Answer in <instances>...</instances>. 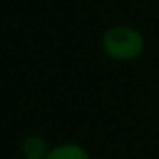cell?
<instances>
[{"label":"cell","instance_id":"cell-1","mask_svg":"<svg viewBox=\"0 0 159 159\" xmlns=\"http://www.w3.org/2000/svg\"><path fill=\"white\" fill-rule=\"evenodd\" d=\"M144 36L139 29L130 26L110 28L103 36V50L110 58L116 62L135 60L144 52Z\"/></svg>","mask_w":159,"mask_h":159},{"label":"cell","instance_id":"cell-3","mask_svg":"<svg viewBox=\"0 0 159 159\" xmlns=\"http://www.w3.org/2000/svg\"><path fill=\"white\" fill-rule=\"evenodd\" d=\"M46 159H91L86 147L75 142H65V144L55 145L50 149Z\"/></svg>","mask_w":159,"mask_h":159},{"label":"cell","instance_id":"cell-2","mask_svg":"<svg viewBox=\"0 0 159 159\" xmlns=\"http://www.w3.org/2000/svg\"><path fill=\"white\" fill-rule=\"evenodd\" d=\"M21 149L22 154H24V159H46L52 147H48V142L45 137L38 134H31L24 137Z\"/></svg>","mask_w":159,"mask_h":159}]
</instances>
